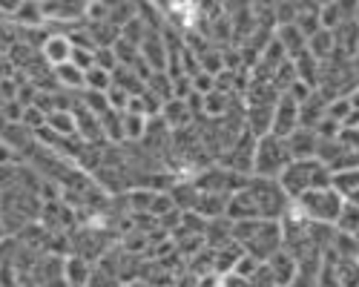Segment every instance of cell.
<instances>
[{"label": "cell", "instance_id": "obj_35", "mask_svg": "<svg viewBox=\"0 0 359 287\" xmlns=\"http://www.w3.org/2000/svg\"><path fill=\"white\" fill-rule=\"evenodd\" d=\"M256 270H259V262H256L253 255H248V253H245L242 258H238L236 267H233V273H236V276H242V279H250Z\"/></svg>", "mask_w": 359, "mask_h": 287}, {"label": "cell", "instance_id": "obj_39", "mask_svg": "<svg viewBox=\"0 0 359 287\" xmlns=\"http://www.w3.org/2000/svg\"><path fill=\"white\" fill-rule=\"evenodd\" d=\"M222 287H250V281L236 273H227V276H222Z\"/></svg>", "mask_w": 359, "mask_h": 287}, {"label": "cell", "instance_id": "obj_33", "mask_svg": "<svg viewBox=\"0 0 359 287\" xmlns=\"http://www.w3.org/2000/svg\"><path fill=\"white\" fill-rule=\"evenodd\" d=\"M130 92H124L121 86H109L107 90V104H109V109L112 112H127V104H130Z\"/></svg>", "mask_w": 359, "mask_h": 287}, {"label": "cell", "instance_id": "obj_9", "mask_svg": "<svg viewBox=\"0 0 359 287\" xmlns=\"http://www.w3.org/2000/svg\"><path fill=\"white\" fill-rule=\"evenodd\" d=\"M69 55H72V43L64 32H49L43 46H41V57L55 69V66H61V64H69Z\"/></svg>", "mask_w": 359, "mask_h": 287}, {"label": "cell", "instance_id": "obj_38", "mask_svg": "<svg viewBox=\"0 0 359 287\" xmlns=\"http://www.w3.org/2000/svg\"><path fill=\"white\" fill-rule=\"evenodd\" d=\"M0 287H20L12 265H0Z\"/></svg>", "mask_w": 359, "mask_h": 287}, {"label": "cell", "instance_id": "obj_10", "mask_svg": "<svg viewBox=\"0 0 359 287\" xmlns=\"http://www.w3.org/2000/svg\"><path fill=\"white\" fill-rule=\"evenodd\" d=\"M285 141H287V150H290V158H293V161H311V158H316V144H319V138H316L313 130H302V127H299V130H296L293 135H287Z\"/></svg>", "mask_w": 359, "mask_h": 287}, {"label": "cell", "instance_id": "obj_1", "mask_svg": "<svg viewBox=\"0 0 359 287\" xmlns=\"http://www.w3.org/2000/svg\"><path fill=\"white\" fill-rule=\"evenodd\" d=\"M233 241L242 247L248 255H253L259 265H264L271 255L282 250V224L279 221H236L233 224Z\"/></svg>", "mask_w": 359, "mask_h": 287}, {"label": "cell", "instance_id": "obj_20", "mask_svg": "<svg viewBox=\"0 0 359 287\" xmlns=\"http://www.w3.org/2000/svg\"><path fill=\"white\" fill-rule=\"evenodd\" d=\"M296 26L305 38L319 32V4H296Z\"/></svg>", "mask_w": 359, "mask_h": 287}, {"label": "cell", "instance_id": "obj_13", "mask_svg": "<svg viewBox=\"0 0 359 287\" xmlns=\"http://www.w3.org/2000/svg\"><path fill=\"white\" fill-rule=\"evenodd\" d=\"M273 38L285 46V52H287V57L293 61L296 55H302L305 52V46H308V38L299 32V26L296 23H287V26H276L273 29Z\"/></svg>", "mask_w": 359, "mask_h": 287}, {"label": "cell", "instance_id": "obj_17", "mask_svg": "<svg viewBox=\"0 0 359 287\" xmlns=\"http://www.w3.org/2000/svg\"><path fill=\"white\" fill-rule=\"evenodd\" d=\"M245 255V250L238 247L236 241H230V244H224V247H219V250H213V273H219V276H227V273H233V267H236V262Z\"/></svg>", "mask_w": 359, "mask_h": 287}, {"label": "cell", "instance_id": "obj_30", "mask_svg": "<svg viewBox=\"0 0 359 287\" xmlns=\"http://www.w3.org/2000/svg\"><path fill=\"white\" fill-rule=\"evenodd\" d=\"M147 121H149V118H144V115L124 112V141H144Z\"/></svg>", "mask_w": 359, "mask_h": 287}, {"label": "cell", "instance_id": "obj_4", "mask_svg": "<svg viewBox=\"0 0 359 287\" xmlns=\"http://www.w3.org/2000/svg\"><path fill=\"white\" fill-rule=\"evenodd\" d=\"M245 190L253 198V204L259 210V218H264V221H282L285 213L293 207V201L285 195V190L273 178H253L250 176Z\"/></svg>", "mask_w": 359, "mask_h": 287}, {"label": "cell", "instance_id": "obj_42", "mask_svg": "<svg viewBox=\"0 0 359 287\" xmlns=\"http://www.w3.org/2000/svg\"><path fill=\"white\" fill-rule=\"evenodd\" d=\"M43 287H69L64 279H57V281H52V284H43Z\"/></svg>", "mask_w": 359, "mask_h": 287}, {"label": "cell", "instance_id": "obj_7", "mask_svg": "<svg viewBox=\"0 0 359 287\" xmlns=\"http://www.w3.org/2000/svg\"><path fill=\"white\" fill-rule=\"evenodd\" d=\"M138 52H141V57L153 72H167V46H164L161 29H149L147 38L138 46Z\"/></svg>", "mask_w": 359, "mask_h": 287}, {"label": "cell", "instance_id": "obj_32", "mask_svg": "<svg viewBox=\"0 0 359 287\" xmlns=\"http://www.w3.org/2000/svg\"><path fill=\"white\" fill-rule=\"evenodd\" d=\"M118 276L112 270H107L104 265H93V276H89V284L86 287H118Z\"/></svg>", "mask_w": 359, "mask_h": 287}, {"label": "cell", "instance_id": "obj_22", "mask_svg": "<svg viewBox=\"0 0 359 287\" xmlns=\"http://www.w3.org/2000/svg\"><path fill=\"white\" fill-rule=\"evenodd\" d=\"M52 75H55V83L61 86V90H69V92H81V90H83V72L75 69L72 64L55 66Z\"/></svg>", "mask_w": 359, "mask_h": 287}, {"label": "cell", "instance_id": "obj_16", "mask_svg": "<svg viewBox=\"0 0 359 287\" xmlns=\"http://www.w3.org/2000/svg\"><path fill=\"white\" fill-rule=\"evenodd\" d=\"M167 195L172 198L175 210H182V213H190V210H196L198 190L193 187V181H175V184L167 190Z\"/></svg>", "mask_w": 359, "mask_h": 287}, {"label": "cell", "instance_id": "obj_12", "mask_svg": "<svg viewBox=\"0 0 359 287\" xmlns=\"http://www.w3.org/2000/svg\"><path fill=\"white\" fill-rule=\"evenodd\" d=\"M89 276H93V265H89L86 258L72 255V253L64 255V281L69 287H86L89 284Z\"/></svg>", "mask_w": 359, "mask_h": 287}, {"label": "cell", "instance_id": "obj_37", "mask_svg": "<svg viewBox=\"0 0 359 287\" xmlns=\"http://www.w3.org/2000/svg\"><path fill=\"white\" fill-rule=\"evenodd\" d=\"M12 49H23V69H29V66H32V46H26V43H12ZM9 61L12 64H20V52H12L9 55Z\"/></svg>", "mask_w": 359, "mask_h": 287}, {"label": "cell", "instance_id": "obj_5", "mask_svg": "<svg viewBox=\"0 0 359 287\" xmlns=\"http://www.w3.org/2000/svg\"><path fill=\"white\" fill-rule=\"evenodd\" d=\"M287 141L276 135H262L256 138V155H253V178H279L285 167L290 164Z\"/></svg>", "mask_w": 359, "mask_h": 287}, {"label": "cell", "instance_id": "obj_14", "mask_svg": "<svg viewBox=\"0 0 359 287\" xmlns=\"http://www.w3.org/2000/svg\"><path fill=\"white\" fill-rule=\"evenodd\" d=\"M227 201L230 195H222V192H198V201H196V210L204 221H213V218H222L224 210H227Z\"/></svg>", "mask_w": 359, "mask_h": 287}, {"label": "cell", "instance_id": "obj_28", "mask_svg": "<svg viewBox=\"0 0 359 287\" xmlns=\"http://www.w3.org/2000/svg\"><path fill=\"white\" fill-rule=\"evenodd\" d=\"M109 86H112V75L109 72H104L98 66L83 72V90H89V92H107Z\"/></svg>", "mask_w": 359, "mask_h": 287}, {"label": "cell", "instance_id": "obj_6", "mask_svg": "<svg viewBox=\"0 0 359 287\" xmlns=\"http://www.w3.org/2000/svg\"><path fill=\"white\" fill-rule=\"evenodd\" d=\"M299 130V104L285 92L279 95L276 101V109H273V127H271V135L276 138H287Z\"/></svg>", "mask_w": 359, "mask_h": 287}, {"label": "cell", "instance_id": "obj_3", "mask_svg": "<svg viewBox=\"0 0 359 287\" xmlns=\"http://www.w3.org/2000/svg\"><path fill=\"white\" fill-rule=\"evenodd\" d=\"M293 207L302 213L308 221H313V224L334 227L339 213H342V207H345V198L334 187H325V190H311L305 195H299L293 201Z\"/></svg>", "mask_w": 359, "mask_h": 287}, {"label": "cell", "instance_id": "obj_26", "mask_svg": "<svg viewBox=\"0 0 359 287\" xmlns=\"http://www.w3.org/2000/svg\"><path fill=\"white\" fill-rule=\"evenodd\" d=\"M271 83H273V90L279 92V95H285L290 86L296 83V69H293V61H285L282 66H276L273 69V75H271Z\"/></svg>", "mask_w": 359, "mask_h": 287}, {"label": "cell", "instance_id": "obj_36", "mask_svg": "<svg viewBox=\"0 0 359 287\" xmlns=\"http://www.w3.org/2000/svg\"><path fill=\"white\" fill-rule=\"evenodd\" d=\"M95 66L112 75V69L118 66V61H115V52H112V49H95Z\"/></svg>", "mask_w": 359, "mask_h": 287}, {"label": "cell", "instance_id": "obj_34", "mask_svg": "<svg viewBox=\"0 0 359 287\" xmlns=\"http://www.w3.org/2000/svg\"><path fill=\"white\" fill-rule=\"evenodd\" d=\"M193 80V92L196 95H210V92H216V78L213 75H207V72H198L196 78H190Z\"/></svg>", "mask_w": 359, "mask_h": 287}, {"label": "cell", "instance_id": "obj_2", "mask_svg": "<svg viewBox=\"0 0 359 287\" xmlns=\"http://www.w3.org/2000/svg\"><path fill=\"white\" fill-rule=\"evenodd\" d=\"M276 181L285 190V195L290 201H296L299 195H305L311 190L331 187V169H327L325 164H319L316 158H311V161H290Z\"/></svg>", "mask_w": 359, "mask_h": 287}, {"label": "cell", "instance_id": "obj_40", "mask_svg": "<svg viewBox=\"0 0 359 287\" xmlns=\"http://www.w3.org/2000/svg\"><path fill=\"white\" fill-rule=\"evenodd\" d=\"M198 287H222V276L219 273H204V276H198Z\"/></svg>", "mask_w": 359, "mask_h": 287}, {"label": "cell", "instance_id": "obj_43", "mask_svg": "<svg viewBox=\"0 0 359 287\" xmlns=\"http://www.w3.org/2000/svg\"><path fill=\"white\" fill-rule=\"evenodd\" d=\"M353 23L359 26V4H353Z\"/></svg>", "mask_w": 359, "mask_h": 287}, {"label": "cell", "instance_id": "obj_24", "mask_svg": "<svg viewBox=\"0 0 359 287\" xmlns=\"http://www.w3.org/2000/svg\"><path fill=\"white\" fill-rule=\"evenodd\" d=\"M138 9L141 6H135V4H109V18H107V23L109 26H115L118 32L133 20V18H138Z\"/></svg>", "mask_w": 359, "mask_h": 287}, {"label": "cell", "instance_id": "obj_21", "mask_svg": "<svg viewBox=\"0 0 359 287\" xmlns=\"http://www.w3.org/2000/svg\"><path fill=\"white\" fill-rule=\"evenodd\" d=\"M101 130H104V138L109 147H118L124 144V112H104L101 115Z\"/></svg>", "mask_w": 359, "mask_h": 287}, {"label": "cell", "instance_id": "obj_8", "mask_svg": "<svg viewBox=\"0 0 359 287\" xmlns=\"http://www.w3.org/2000/svg\"><path fill=\"white\" fill-rule=\"evenodd\" d=\"M267 270H271V276H273V281H276V287H290L293 281H296V273H299V265H296V258L282 247L276 255H271L267 258Z\"/></svg>", "mask_w": 359, "mask_h": 287}, {"label": "cell", "instance_id": "obj_23", "mask_svg": "<svg viewBox=\"0 0 359 287\" xmlns=\"http://www.w3.org/2000/svg\"><path fill=\"white\" fill-rule=\"evenodd\" d=\"M147 92L164 106L167 101H172V78L167 72H153L147 80Z\"/></svg>", "mask_w": 359, "mask_h": 287}, {"label": "cell", "instance_id": "obj_25", "mask_svg": "<svg viewBox=\"0 0 359 287\" xmlns=\"http://www.w3.org/2000/svg\"><path fill=\"white\" fill-rule=\"evenodd\" d=\"M112 52H115V61H118V66H127V69H133V66L138 64V57H141L138 46L127 43L124 38H118V41L112 43Z\"/></svg>", "mask_w": 359, "mask_h": 287}, {"label": "cell", "instance_id": "obj_18", "mask_svg": "<svg viewBox=\"0 0 359 287\" xmlns=\"http://www.w3.org/2000/svg\"><path fill=\"white\" fill-rule=\"evenodd\" d=\"M46 130L55 132L57 138H75L78 130H75V115L69 109H55L46 115Z\"/></svg>", "mask_w": 359, "mask_h": 287}, {"label": "cell", "instance_id": "obj_44", "mask_svg": "<svg viewBox=\"0 0 359 287\" xmlns=\"http://www.w3.org/2000/svg\"><path fill=\"white\" fill-rule=\"evenodd\" d=\"M353 239H356V244H359V233H356V236H353Z\"/></svg>", "mask_w": 359, "mask_h": 287}, {"label": "cell", "instance_id": "obj_41", "mask_svg": "<svg viewBox=\"0 0 359 287\" xmlns=\"http://www.w3.org/2000/svg\"><path fill=\"white\" fill-rule=\"evenodd\" d=\"M118 287H149V284H144L141 279H135V281H127V284H118Z\"/></svg>", "mask_w": 359, "mask_h": 287}, {"label": "cell", "instance_id": "obj_19", "mask_svg": "<svg viewBox=\"0 0 359 287\" xmlns=\"http://www.w3.org/2000/svg\"><path fill=\"white\" fill-rule=\"evenodd\" d=\"M319 64H327L334 57V32H327V29H319L316 35L308 38V46H305Z\"/></svg>", "mask_w": 359, "mask_h": 287}, {"label": "cell", "instance_id": "obj_29", "mask_svg": "<svg viewBox=\"0 0 359 287\" xmlns=\"http://www.w3.org/2000/svg\"><path fill=\"white\" fill-rule=\"evenodd\" d=\"M334 230H339V233H351V236H356V233H359V207H353V204H348V201H345V207H342V213H339Z\"/></svg>", "mask_w": 359, "mask_h": 287}, {"label": "cell", "instance_id": "obj_31", "mask_svg": "<svg viewBox=\"0 0 359 287\" xmlns=\"http://www.w3.org/2000/svg\"><path fill=\"white\" fill-rule=\"evenodd\" d=\"M20 124L29 130V132H41L43 127H46V112L41 109V106H23V118H20Z\"/></svg>", "mask_w": 359, "mask_h": 287}, {"label": "cell", "instance_id": "obj_11", "mask_svg": "<svg viewBox=\"0 0 359 287\" xmlns=\"http://www.w3.org/2000/svg\"><path fill=\"white\" fill-rule=\"evenodd\" d=\"M158 115H161V121L167 124V130H172V132H182V130L190 127V121H193V112H190L187 101H178V98L167 101Z\"/></svg>", "mask_w": 359, "mask_h": 287}, {"label": "cell", "instance_id": "obj_15", "mask_svg": "<svg viewBox=\"0 0 359 287\" xmlns=\"http://www.w3.org/2000/svg\"><path fill=\"white\" fill-rule=\"evenodd\" d=\"M233 241V221H227L224 216L222 218H213L207 221V230H204V244L210 250H219L224 244Z\"/></svg>", "mask_w": 359, "mask_h": 287}, {"label": "cell", "instance_id": "obj_27", "mask_svg": "<svg viewBox=\"0 0 359 287\" xmlns=\"http://www.w3.org/2000/svg\"><path fill=\"white\" fill-rule=\"evenodd\" d=\"M331 250L339 255V258H359V244L351 233H339L334 230V241H331Z\"/></svg>", "mask_w": 359, "mask_h": 287}]
</instances>
